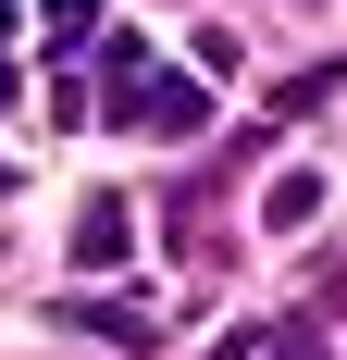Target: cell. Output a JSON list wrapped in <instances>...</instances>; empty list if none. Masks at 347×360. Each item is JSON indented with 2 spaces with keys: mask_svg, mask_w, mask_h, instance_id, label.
I'll list each match as a JSON object with an SVG mask.
<instances>
[{
  "mask_svg": "<svg viewBox=\"0 0 347 360\" xmlns=\"http://www.w3.org/2000/svg\"><path fill=\"white\" fill-rule=\"evenodd\" d=\"M100 112H112V124H137V137H186V124H211V75H199V63H186V75L149 63L137 87H124V100H100Z\"/></svg>",
  "mask_w": 347,
  "mask_h": 360,
  "instance_id": "cell-1",
  "label": "cell"
},
{
  "mask_svg": "<svg viewBox=\"0 0 347 360\" xmlns=\"http://www.w3.org/2000/svg\"><path fill=\"white\" fill-rule=\"evenodd\" d=\"M74 335H112V348H162V311H137V298H63Z\"/></svg>",
  "mask_w": 347,
  "mask_h": 360,
  "instance_id": "cell-2",
  "label": "cell"
},
{
  "mask_svg": "<svg viewBox=\"0 0 347 360\" xmlns=\"http://www.w3.org/2000/svg\"><path fill=\"white\" fill-rule=\"evenodd\" d=\"M124 249H137V212H124V199H87V212H74V261H87V274H112Z\"/></svg>",
  "mask_w": 347,
  "mask_h": 360,
  "instance_id": "cell-3",
  "label": "cell"
},
{
  "mask_svg": "<svg viewBox=\"0 0 347 360\" xmlns=\"http://www.w3.org/2000/svg\"><path fill=\"white\" fill-rule=\"evenodd\" d=\"M322 212V174H310V162H298V174H273V186H261V224H273V236H298V224H310Z\"/></svg>",
  "mask_w": 347,
  "mask_h": 360,
  "instance_id": "cell-4",
  "label": "cell"
},
{
  "mask_svg": "<svg viewBox=\"0 0 347 360\" xmlns=\"http://www.w3.org/2000/svg\"><path fill=\"white\" fill-rule=\"evenodd\" d=\"M50 13V50H87V25H100V0H37Z\"/></svg>",
  "mask_w": 347,
  "mask_h": 360,
  "instance_id": "cell-5",
  "label": "cell"
},
{
  "mask_svg": "<svg viewBox=\"0 0 347 360\" xmlns=\"http://www.w3.org/2000/svg\"><path fill=\"white\" fill-rule=\"evenodd\" d=\"M0 199H13V162H0Z\"/></svg>",
  "mask_w": 347,
  "mask_h": 360,
  "instance_id": "cell-6",
  "label": "cell"
},
{
  "mask_svg": "<svg viewBox=\"0 0 347 360\" xmlns=\"http://www.w3.org/2000/svg\"><path fill=\"white\" fill-rule=\"evenodd\" d=\"M0 100H13V63H0Z\"/></svg>",
  "mask_w": 347,
  "mask_h": 360,
  "instance_id": "cell-7",
  "label": "cell"
}]
</instances>
